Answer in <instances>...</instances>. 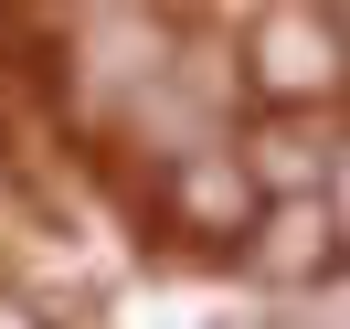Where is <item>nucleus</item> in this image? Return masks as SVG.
<instances>
[{
  "label": "nucleus",
  "mask_w": 350,
  "mask_h": 329,
  "mask_svg": "<svg viewBox=\"0 0 350 329\" xmlns=\"http://www.w3.org/2000/svg\"><path fill=\"white\" fill-rule=\"evenodd\" d=\"M255 85L286 96V107H297V96H329L340 85V32H329L319 11H276V22L255 32Z\"/></svg>",
  "instance_id": "1"
},
{
  "label": "nucleus",
  "mask_w": 350,
  "mask_h": 329,
  "mask_svg": "<svg viewBox=\"0 0 350 329\" xmlns=\"http://www.w3.org/2000/svg\"><path fill=\"white\" fill-rule=\"evenodd\" d=\"M329 255H340V213H329V202H265L255 244H244V265H255L265 287H308Z\"/></svg>",
  "instance_id": "2"
},
{
  "label": "nucleus",
  "mask_w": 350,
  "mask_h": 329,
  "mask_svg": "<svg viewBox=\"0 0 350 329\" xmlns=\"http://www.w3.org/2000/svg\"><path fill=\"white\" fill-rule=\"evenodd\" d=\"M244 170H255L265 202H329L340 149H329V128H308V117H265V128L244 138Z\"/></svg>",
  "instance_id": "3"
},
{
  "label": "nucleus",
  "mask_w": 350,
  "mask_h": 329,
  "mask_svg": "<svg viewBox=\"0 0 350 329\" xmlns=\"http://www.w3.org/2000/svg\"><path fill=\"white\" fill-rule=\"evenodd\" d=\"M170 202H180V223H213V234H234V223H255V170H244V149H191L180 159V181H170Z\"/></svg>",
  "instance_id": "4"
},
{
  "label": "nucleus",
  "mask_w": 350,
  "mask_h": 329,
  "mask_svg": "<svg viewBox=\"0 0 350 329\" xmlns=\"http://www.w3.org/2000/svg\"><path fill=\"white\" fill-rule=\"evenodd\" d=\"M223 329H308L297 308H244V319H223Z\"/></svg>",
  "instance_id": "5"
},
{
  "label": "nucleus",
  "mask_w": 350,
  "mask_h": 329,
  "mask_svg": "<svg viewBox=\"0 0 350 329\" xmlns=\"http://www.w3.org/2000/svg\"><path fill=\"white\" fill-rule=\"evenodd\" d=\"M340 329H350V319H340Z\"/></svg>",
  "instance_id": "6"
}]
</instances>
